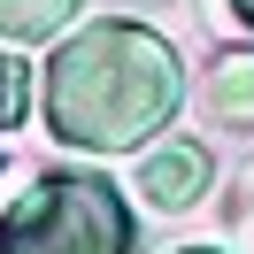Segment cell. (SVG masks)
<instances>
[{
	"label": "cell",
	"instance_id": "cell-6",
	"mask_svg": "<svg viewBox=\"0 0 254 254\" xmlns=\"http://www.w3.org/2000/svg\"><path fill=\"white\" fill-rule=\"evenodd\" d=\"M31 124V69H23V54H0V131Z\"/></svg>",
	"mask_w": 254,
	"mask_h": 254
},
{
	"label": "cell",
	"instance_id": "cell-2",
	"mask_svg": "<svg viewBox=\"0 0 254 254\" xmlns=\"http://www.w3.org/2000/svg\"><path fill=\"white\" fill-rule=\"evenodd\" d=\"M0 254H131V208L93 170H47L0 216Z\"/></svg>",
	"mask_w": 254,
	"mask_h": 254
},
{
	"label": "cell",
	"instance_id": "cell-1",
	"mask_svg": "<svg viewBox=\"0 0 254 254\" xmlns=\"http://www.w3.org/2000/svg\"><path fill=\"white\" fill-rule=\"evenodd\" d=\"M185 100V69L177 47L146 23H85L47 54V85L39 108L47 131L77 154H124V146H154V131Z\"/></svg>",
	"mask_w": 254,
	"mask_h": 254
},
{
	"label": "cell",
	"instance_id": "cell-3",
	"mask_svg": "<svg viewBox=\"0 0 254 254\" xmlns=\"http://www.w3.org/2000/svg\"><path fill=\"white\" fill-rule=\"evenodd\" d=\"M131 185H139L146 208H162V216H177V208H192L208 192V146L200 139H162L139 154V170H131Z\"/></svg>",
	"mask_w": 254,
	"mask_h": 254
},
{
	"label": "cell",
	"instance_id": "cell-7",
	"mask_svg": "<svg viewBox=\"0 0 254 254\" xmlns=\"http://www.w3.org/2000/svg\"><path fill=\"white\" fill-rule=\"evenodd\" d=\"M231 8H239V16H247V23H254V0H231Z\"/></svg>",
	"mask_w": 254,
	"mask_h": 254
},
{
	"label": "cell",
	"instance_id": "cell-4",
	"mask_svg": "<svg viewBox=\"0 0 254 254\" xmlns=\"http://www.w3.org/2000/svg\"><path fill=\"white\" fill-rule=\"evenodd\" d=\"M208 116L216 124H231V131H254V47H231V54H216V69H208Z\"/></svg>",
	"mask_w": 254,
	"mask_h": 254
},
{
	"label": "cell",
	"instance_id": "cell-5",
	"mask_svg": "<svg viewBox=\"0 0 254 254\" xmlns=\"http://www.w3.org/2000/svg\"><path fill=\"white\" fill-rule=\"evenodd\" d=\"M85 0H0V39L8 47H39V39L69 31Z\"/></svg>",
	"mask_w": 254,
	"mask_h": 254
},
{
	"label": "cell",
	"instance_id": "cell-8",
	"mask_svg": "<svg viewBox=\"0 0 254 254\" xmlns=\"http://www.w3.org/2000/svg\"><path fill=\"white\" fill-rule=\"evenodd\" d=\"M185 254H223V247H185Z\"/></svg>",
	"mask_w": 254,
	"mask_h": 254
}]
</instances>
